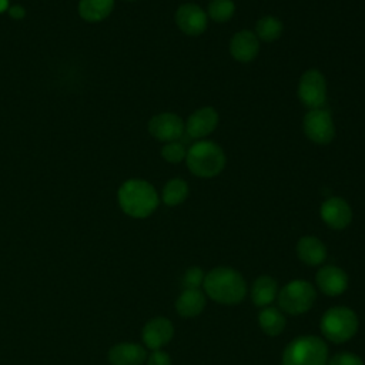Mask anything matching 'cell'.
Returning <instances> with one entry per match:
<instances>
[{
	"instance_id": "6da1fadb",
	"label": "cell",
	"mask_w": 365,
	"mask_h": 365,
	"mask_svg": "<svg viewBox=\"0 0 365 365\" xmlns=\"http://www.w3.org/2000/svg\"><path fill=\"white\" fill-rule=\"evenodd\" d=\"M204 289L215 302L232 305L244 299L247 292L245 279L242 275L230 267H217L205 274Z\"/></svg>"
},
{
	"instance_id": "7a4b0ae2",
	"label": "cell",
	"mask_w": 365,
	"mask_h": 365,
	"mask_svg": "<svg viewBox=\"0 0 365 365\" xmlns=\"http://www.w3.org/2000/svg\"><path fill=\"white\" fill-rule=\"evenodd\" d=\"M160 198L155 188L144 180H127L118 188V204L133 218H145L158 207Z\"/></svg>"
},
{
	"instance_id": "3957f363",
	"label": "cell",
	"mask_w": 365,
	"mask_h": 365,
	"mask_svg": "<svg viewBox=\"0 0 365 365\" xmlns=\"http://www.w3.org/2000/svg\"><path fill=\"white\" fill-rule=\"evenodd\" d=\"M224 150L214 141L198 140L187 148L185 164L191 174L200 178L217 177L225 167Z\"/></svg>"
},
{
	"instance_id": "277c9868",
	"label": "cell",
	"mask_w": 365,
	"mask_h": 365,
	"mask_svg": "<svg viewBox=\"0 0 365 365\" xmlns=\"http://www.w3.org/2000/svg\"><path fill=\"white\" fill-rule=\"evenodd\" d=\"M328 346L315 335H304L291 341L282 354V365H327Z\"/></svg>"
},
{
	"instance_id": "5b68a950",
	"label": "cell",
	"mask_w": 365,
	"mask_h": 365,
	"mask_svg": "<svg viewBox=\"0 0 365 365\" xmlns=\"http://www.w3.org/2000/svg\"><path fill=\"white\" fill-rule=\"evenodd\" d=\"M319 327L328 341L342 344L358 331V317L348 307H332L322 315Z\"/></svg>"
},
{
	"instance_id": "8992f818",
	"label": "cell",
	"mask_w": 365,
	"mask_h": 365,
	"mask_svg": "<svg viewBox=\"0 0 365 365\" xmlns=\"http://www.w3.org/2000/svg\"><path fill=\"white\" fill-rule=\"evenodd\" d=\"M279 308L291 315L307 312L315 301V289L311 282L304 279H294L285 284L278 292Z\"/></svg>"
},
{
	"instance_id": "52a82bcc",
	"label": "cell",
	"mask_w": 365,
	"mask_h": 365,
	"mask_svg": "<svg viewBox=\"0 0 365 365\" xmlns=\"http://www.w3.org/2000/svg\"><path fill=\"white\" fill-rule=\"evenodd\" d=\"M302 130L307 138L318 145H327L335 137L332 115L324 107L312 108L305 113L302 118Z\"/></svg>"
},
{
	"instance_id": "ba28073f",
	"label": "cell",
	"mask_w": 365,
	"mask_h": 365,
	"mask_svg": "<svg viewBox=\"0 0 365 365\" xmlns=\"http://www.w3.org/2000/svg\"><path fill=\"white\" fill-rule=\"evenodd\" d=\"M298 100L308 108H321L327 101V80L317 68L302 73L297 87Z\"/></svg>"
},
{
	"instance_id": "9c48e42d",
	"label": "cell",
	"mask_w": 365,
	"mask_h": 365,
	"mask_svg": "<svg viewBox=\"0 0 365 365\" xmlns=\"http://www.w3.org/2000/svg\"><path fill=\"white\" fill-rule=\"evenodd\" d=\"M184 131V120L174 113H160L151 117L148 121V133L163 143L180 140Z\"/></svg>"
},
{
	"instance_id": "30bf717a",
	"label": "cell",
	"mask_w": 365,
	"mask_h": 365,
	"mask_svg": "<svg viewBox=\"0 0 365 365\" xmlns=\"http://www.w3.org/2000/svg\"><path fill=\"white\" fill-rule=\"evenodd\" d=\"M177 27L187 36H200L207 30L208 16L195 3H182L174 16Z\"/></svg>"
},
{
	"instance_id": "8fae6325",
	"label": "cell",
	"mask_w": 365,
	"mask_h": 365,
	"mask_svg": "<svg viewBox=\"0 0 365 365\" xmlns=\"http://www.w3.org/2000/svg\"><path fill=\"white\" fill-rule=\"evenodd\" d=\"M220 115L217 110L211 106L200 107L192 111L185 123V134L194 140H202L204 137L210 135L218 125Z\"/></svg>"
},
{
	"instance_id": "7c38bea8",
	"label": "cell",
	"mask_w": 365,
	"mask_h": 365,
	"mask_svg": "<svg viewBox=\"0 0 365 365\" xmlns=\"http://www.w3.org/2000/svg\"><path fill=\"white\" fill-rule=\"evenodd\" d=\"M319 215L329 228L344 230L352 221V208L342 197H329L321 204Z\"/></svg>"
},
{
	"instance_id": "4fadbf2b",
	"label": "cell",
	"mask_w": 365,
	"mask_h": 365,
	"mask_svg": "<svg viewBox=\"0 0 365 365\" xmlns=\"http://www.w3.org/2000/svg\"><path fill=\"white\" fill-rule=\"evenodd\" d=\"M174 335V327L170 319L164 317H155L150 319L141 332L143 342L153 351L160 349L161 346L167 345Z\"/></svg>"
},
{
	"instance_id": "5bb4252c",
	"label": "cell",
	"mask_w": 365,
	"mask_h": 365,
	"mask_svg": "<svg viewBox=\"0 0 365 365\" xmlns=\"http://www.w3.org/2000/svg\"><path fill=\"white\" fill-rule=\"evenodd\" d=\"M230 54L238 63L252 61L259 51V40L251 30H240L230 40Z\"/></svg>"
},
{
	"instance_id": "9a60e30c",
	"label": "cell",
	"mask_w": 365,
	"mask_h": 365,
	"mask_svg": "<svg viewBox=\"0 0 365 365\" xmlns=\"http://www.w3.org/2000/svg\"><path fill=\"white\" fill-rule=\"evenodd\" d=\"M317 285L329 297L342 294L348 287V275L344 269L335 265H325L317 272Z\"/></svg>"
},
{
	"instance_id": "2e32d148",
	"label": "cell",
	"mask_w": 365,
	"mask_h": 365,
	"mask_svg": "<svg viewBox=\"0 0 365 365\" xmlns=\"http://www.w3.org/2000/svg\"><path fill=\"white\" fill-rule=\"evenodd\" d=\"M145 358V349L133 342H120L108 352V361L111 365H141Z\"/></svg>"
},
{
	"instance_id": "e0dca14e",
	"label": "cell",
	"mask_w": 365,
	"mask_h": 365,
	"mask_svg": "<svg viewBox=\"0 0 365 365\" xmlns=\"http://www.w3.org/2000/svg\"><path fill=\"white\" fill-rule=\"evenodd\" d=\"M297 254L302 262L314 267L322 264L327 258V247L319 238L305 235L297 244Z\"/></svg>"
},
{
	"instance_id": "ac0fdd59",
	"label": "cell",
	"mask_w": 365,
	"mask_h": 365,
	"mask_svg": "<svg viewBox=\"0 0 365 365\" xmlns=\"http://www.w3.org/2000/svg\"><path fill=\"white\" fill-rule=\"evenodd\" d=\"M205 308V295L200 289H184L175 301V311L185 318L197 317Z\"/></svg>"
},
{
	"instance_id": "d6986e66",
	"label": "cell",
	"mask_w": 365,
	"mask_h": 365,
	"mask_svg": "<svg viewBox=\"0 0 365 365\" xmlns=\"http://www.w3.org/2000/svg\"><path fill=\"white\" fill-rule=\"evenodd\" d=\"M278 295L277 281L268 275L258 277L251 288V298L257 307H267Z\"/></svg>"
},
{
	"instance_id": "ffe728a7",
	"label": "cell",
	"mask_w": 365,
	"mask_h": 365,
	"mask_svg": "<svg viewBox=\"0 0 365 365\" xmlns=\"http://www.w3.org/2000/svg\"><path fill=\"white\" fill-rule=\"evenodd\" d=\"M114 7V0H80L78 13L87 21L106 19Z\"/></svg>"
},
{
	"instance_id": "44dd1931",
	"label": "cell",
	"mask_w": 365,
	"mask_h": 365,
	"mask_svg": "<svg viewBox=\"0 0 365 365\" xmlns=\"http://www.w3.org/2000/svg\"><path fill=\"white\" fill-rule=\"evenodd\" d=\"M190 194V187L188 182L182 178H171L165 182L163 192H161V200L165 205L168 207H175L182 204Z\"/></svg>"
},
{
	"instance_id": "7402d4cb",
	"label": "cell",
	"mask_w": 365,
	"mask_h": 365,
	"mask_svg": "<svg viewBox=\"0 0 365 365\" xmlns=\"http://www.w3.org/2000/svg\"><path fill=\"white\" fill-rule=\"evenodd\" d=\"M282 30H284L282 21L279 19H277L275 16L268 14V16H262L261 19L257 20L254 33L259 41L272 43L281 37Z\"/></svg>"
},
{
	"instance_id": "603a6c76",
	"label": "cell",
	"mask_w": 365,
	"mask_h": 365,
	"mask_svg": "<svg viewBox=\"0 0 365 365\" xmlns=\"http://www.w3.org/2000/svg\"><path fill=\"white\" fill-rule=\"evenodd\" d=\"M258 322L261 329L269 336L279 335L285 328V317L275 307L264 308L258 315Z\"/></svg>"
},
{
	"instance_id": "cb8c5ba5",
	"label": "cell",
	"mask_w": 365,
	"mask_h": 365,
	"mask_svg": "<svg viewBox=\"0 0 365 365\" xmlns=\"http://www.w3.org/2000/svg\"><path fill=\"white\" fill-rule=\"evenodd\" d=\"M235 13L234 0H210L207 6V16L215 23H225L231 20Z\"/></svg>"
},
{
	"instance_id": "d4e9b609",
	"label": "cell",
	"mask_w": 365,
	"mask_h": 365,
	"mask_svg": "<svg viewBox=\"0 0 365 365\" xmlns=\"http://www.w3.org/2000/svg\"><path fill=\"white\" fill-rule=\"evenodd\" d=\"M161 157L171 164H178L187 157V147L180 140L165 143L161 148Z\"/></svg>"
},
{
	"instance_id": "484cf974",
	"label": "cell",
	"mask_w": 365,
	"mask_h": 365,
	"mask_svg": "<svg viewBox=\"0 0 365 365\" xmlns=\"http://www.w3.org/2000/svg\"><path fill=\"white\" fill-rule=\"evenodd\" d=\"M204 271L198 267L188 268L182 275V285L185 289H198V287L204 282Z\"/></svg>"
},
{
	"instance_id": "4316f807",
	"label": "cell",
	"mask_w": 365,
	"mask_h": 365,
	"mask_svg": "<svg viewBox=\"0 0 365 365\" xmlns=\"http://www.w3.org/2000/svg\"><path fill=\"white\" fill-rule=\"evenodd\" d=\"M327 365H364V362L358 355L352 352H339V354H335L327 362Z\"/></svg>"
},
{
	"instance_id": "83f0119b",
	"label": "cell",
	"mask_w": 365,
	"mask_h": 365,
	"mask_svg": "<svg viewBox=\"0 0 365 365\" xmlns=\"http://www.w3.org/2000/svg\"><path fill=\"white\" fill-rule=\"evenodd\" d=\"M148 365H171V358L167 352L157 349L148 356Z\"/></svg>"
},
{
	"instance_id": "f1b7e54d",
	"label": "cell",
	"mask_w": 365,
	"mask_h": 365,
	"mask_svg": "<svg viewBox=\"0 0 365 365\" xmlns=\"http://www.w3.org/2000/svg\"><path fill=\"white\" fill-rule=\"evenodd\" d=\"M9 13H10V16L13 17V19H23L24 17V14H26V11H24V9L21 7V6H19V4H14V6H11L10 7V10H9Z\"/></svg>"
},
{
	"instance_id": "f546056e",
	"label": "cell",
	"mask_w": 365,
	"mask_h": 365,
	"mask_svg": "<svg viewBox=\"0 0 365 365\" xmlns=\"http://www.w3.org/2000/svg\"><path fill=\"white\" fill-rule=\"evenodd\" d=\"M9 9V0H0V13L6 11Z\"/></svg>"
}]
</instances>
